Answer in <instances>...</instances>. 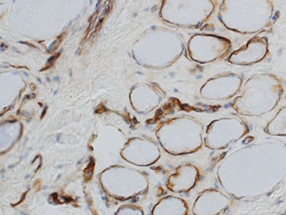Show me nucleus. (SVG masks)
Wrapping results in <instances>:
<instances>
[{
  "instance_id": "obj_1",
  "label": "nucleus",
  "mask_w": 286,
  "mask_h": 215,
  "mask_svg": "<svg viewBox=\"0 0 286 215\" xmlns=\"http://www.w3.org/2000/svg\"><path fill=\"white\" fill-rule=\"evenodd\" d=\"M268 53V39L255 36L248 40L246 45L233 51L228 56L227 61L234 65L250 66L264 60Z\"/></svg>"
},
{
  "instance_id": "obj_2",
  "label": "nucleus",
  "mask_w": 286,
  "mask_h": 215,
  "mask_svg": "<svg viewBox=\"0 0 286 215\" xmlns=\"http://www.w3.org/2000/svg\"><path fill=\"white\" fill-rule=\"evenodd\" d=\"M199 40V58L196 61L210 63L224 57L229 52L232 43L225 37L213 34H203L196 35Z\"/></svg>"
}]
</instances>
